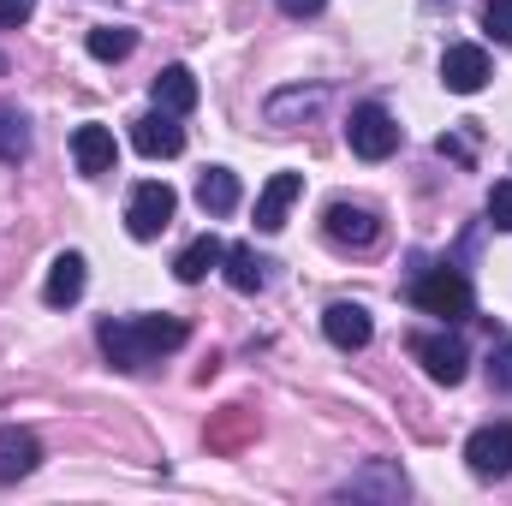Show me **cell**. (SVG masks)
Segmentation results:
<instances>
[{
    "label": "cell",
    "instance_id": "cell-12",
    "mask_svg": "<svg viewBox=\"0 0 512 506\" xmlns=\"http://www.w3.org/2000/svg\"><path fill=\"white\" fill-rule=\"evenodd\" d=\"M72 155H78V173L102 179V173H114L120 143H114V131H108V126H78V131H72Z\"/></svg>",
    "mask_w": 512,
    "mask_h": 506
},
{
    "label": "cell",
    "instance_id": "cell-8",
    "mask_svg": "<svg viewBox=\"0 0 512 506\" xmlns=\"http://www.w3.org/2000/svg\"><path fill=\"white\" fill-rule=\"evenodd\" d=\"M489 78H495V66H489V54H483L477 42H459V48L441 54V84H447L453 96H477Z\"/></svg>",
    "mask_w": 512,
    "mask_h": 506
},
{
    "label": "cell",
    "instance_id": "cell-13",
    "mask_svg": "<svg viewBox=\"0 0 512 506\" xmlns=\"http://www.w3.org/2000/svg\"><path fill=\"white\" fill-rule=\"evenodd\" d=\"M149 96H155L161 114H191V108H197V78H191L185 66H161L155 84H149Z\"/></svg>",
    "mask_w": 512,
    "mask_h": 506
},
{
    "label": "cell",
    "instance_id": "cell-24",
    "mask_svg": "<svg viewBox=\"0 0 512 506\" xmlns=\"http://www.w3.org/2000/svg\"><path fill=\"white\" fill-rule=\"evenodd\" d=\"M489 381H495L501 393H512V340H501V346L489 352Z\"/></svg>",
    "mask_w": 512,
    "mask_h": 506
},
{
    "label": "cell",
    "instance_id": "cell-26",
    "mask_svg": "<svg viewBox=\"0 0 512 506\" xmlns=\"http://www.w3.org/2000/svg\"><path fill=\"white\" fill-rule=\"evenodd\" d=\"M322 6H328V0H280V12H286V18H316Z\"/></svg>",
    "mask_w": 512,
    "mask_h": 506
},
{
    "label": "cell",
    "instance_id": "cell-5",
    "mask_svg": "<svg viewBox=\"0 0 512 506\" xmlns=\"http://www.w3.org/2000/svg\"><path fill=\"white\" fill-rule=\"evenodd\" d=\"M411 352H417V364L429 370V381H441V387H459L465 370H471V352H465L459 334H423Z\"/></svg>",
    "mask_w": 512,
    "mask_h": 506
},
{
    "label": "cell",
    "instance_id": "cell-7",
    "mask_svg": "<svg viewBox=\"0 0 512 506\" xmlns=\"http://www.w3.org/2000/svg\"><path fill=\"white\" fill-rule=\"evenodd\" d=\"M465 465H471V477H507L512 471V423H483L465 441Z\"/></svg>",
    "mask_w": 512,
    "mask_h": 506
},
{
    "label": "cell",
    "instance_id": "cell-22",
    "mask_svg": "<svg viewBox=\"0 0 512 506\" xmlns=\"http://www.w3.org/2000/svg\"><path fill=\"white\" fill-rule=\"evenodd\" d=\"M489 221H495L501 233H512V179H495V185H489Z\"/></svg>",
    "mask_w": 512,
    "mask_h": 506
},
{
    "label": "cell",
    "instance_id": "cell-3",
    "mask_svg": "<svg viewBox=\"0 0 512 506\" xmlns=\"http://www.w3.org/2000/svg\"><path fill=\"white\" fill-rule=\"evenodd\" d=\"M346 143H352V155H364V161H387V155L399 149V120L387 114L382 102H358L352 120H346Z\"/></svg>",
    "mask_w": 512,
    "mask_h": 506
},
{
    "label": "cell",
    "instance_id": "cell-14",
    "mask_svg": "<svg viewBox=\"0 0 512 506\" xmlns=\"http://www.w3.org/2000/svg\"><path fill=\"white\" fill-rule=\"evenodd\" d=\"M42 465V447H36V435H24V429H0V483H18V477H30Z\"/></svg>",
    "mask_w": 512,
    "mask_h": 506
},
{
    "label": "cell",
    "instance_id": "cell-15",
    "mask_svg": "<svg viewBox=\"0 0 512 506\" xmlns=\"http://www.w3.org/2000/svg\"><path fill=\"white\" fill-rule=\"evenodd\" d=\"M42 298H48L54 310L78 304V298H84V256H78V251L54 256V268H48V286H42Z\"/></svg>",
    "mask_w": 512,
    "mask_h": 506
},
{
    "label": "cell",
    "instance_id": "cell-4",
    "mask_svg": "<svg viewBox=\"0 0 512 506\" xmlns=\"http://www.w3.org/2000/svg\"><path fill=\"white\" fill-rule=\"evenodd\" d=\"M173 209H179L173 185H161V179H143V185L131 191V203H126L131 239H161V233L173 227Z\"/></svg>",
    "mask_w": 512,
    "mask_h": 506
},
{
    "label": "cell",
    "instance_id": "cell-19",
    "mask_svg": "<svg viewBox=\"0 0 512 506\" xmlns=\"http://www.w3.org/2000/svg\"><path fill=\"white\" fill-rule=\"evenodd\" d=\"M131 48H137V36H131L126 24H96L90 30V54L96 60H126Z\"/></svg>",
    "mask_w": 512,
    "mask_h": 506
},
{
    "label": "cell",
    "instance_id": "cell-23",
    "mask_svg": "<svg viewBox=\"0 0 512 506\" xmlns=\"http://www.w3.org/2000/svg\"><path fill=\"white\" fill-rule=\"evenodd\" d=\"M316 102H322V90H286V96H274V102H268V114H274V120H286L292 108H304V114H310Z\"/></svg>",
    "mask_w": 512,
    "mask_h": 506
},
{
    "label": "cell",
    "instance_id": "cell-17",
    "mask_svg": "<svg viewBox=\"0 0 512 506\" xmlns=\"http://www.w3.org/2000/svg\"><path fill=\"white\" fill-rule=\"evenodd\" d=\"M197 203H203V215H233V209H239V173L209 167V173L197 179Z\"/></svg>",
    "mask_w": 512,
    "mask_h": 506
},
{
    "label": "cell",
    "instance_id": "cell-1",
    "mask_svg": "<svg viewBox=\"0 0 512 506\" xmlns=\"http://www.w3.org/2000/svg\"><path fill=\"white\" fill-rule=\"evenodd\" d=\"M96 340H102V352H108V364L114 370H143V364H155L161 352H179L185 346V322H173V316H137V322H102L96 328Z\"/></svg>",
    "mask_w": 512,
    "mask_h": 506
},
{
    "label": "cell",
    "instance_id": "cell-11",
    "mask_svg": "<svg viewBox=\"0 0 512 506\" xmlns=\"http://www.w3.org/2000/svg\"><path fill=\"white\" fill-rule=\"evenodd\" d=\"M131 143H137V155H149V161H167V155H179L185 149V131H179V114H143L137 126H131Z\"/></svg>",
    "mask_w": 512,
    "mask_h": 506
},
{
    "label": "cell",
    "instance_id": "cell-16",
    "mask_svg": "<svg viewBox=\"0 0 512 506\" xmlns=\"http://www.w3.org/2000/svg\"><path fill=\"white\" fill-rule=\"evenodd\" d=\"M221 262H227V245H221L215 233H203V239H191V245L179 251V262H173V274H179L185 286H197V280H203L209 268H221Z\"/></svg>",
    "mask_w": 512,
    "mask_h": 506
},
{
    "label": "cell",
    "instance_id": "cell-6",
    "mask_svg": "<svg viewBox=\"0 0 512 506\" xmlns=\"http://www.w3.org/2000/svg\"><path fill=\"white\" fill-rule=\"evenodd\" d=\"M322 233H328L334 245H346V251H370V245L382 239V221H376V209H358V203H328Z\"/></svg>",
    "mask_w": 512,
    "mask_h": 506
},
{
    "label": "cell",
    "instance_id": "cell-21",
    "mask_svg": "<svg viewBox=\"0 0 512 506\" xmlns=\"http://www.w3.org/2000/svg\"><path fill=\"white\" fill-rule=\"evenodd\" d=\"M483 30H489L501 48H512V0H483Z\"/></svg>",
    "mask_w": 512,
    "mask_h": 506
},
{
    "label": "cell",
    "instance_id": "cell-10",
    "mask_svg": "<svg viewBox=\"0 0 512 506\" xmlns=\"http://www.w3.org/2000/svg\"><path fill=\"white\" fill-rule=\"evenodd\" d=\"M322 334H328L340 352H364L370 334H376V322H370L364 304H328V310H322Z\"/></svg>",
    "mask_w": 512,
    "mask_h": 506
},
{
    "label": "cell",
    "instance_id": "cell-9",
    "mask_svg": "<svg viewBox=\"0 0 512 506\" xmlns=\"http://www.w3.org/2000/svg\"><path fill=\"white\" fill-rule=\"evenodd\" d=\"M304 197V173H274L256 197V233H280L286 227V209Z\"/></svg>",
    "mask_w": 512,
    "mask_h": 506
},
{
    "label": "cell",
    "instance_id": "cell-25",
    "mask_svg": "<svg viewBox=\"0 0 512 506\" xmlns=\"http://www.w3.org/2000/svg\"><path fill=\"white\" fill-rule=\"evenodd\" d=\"M30 12H36V0H0V30H18V24H30Z\"/></svg>",
    "mask_w": 512,
    "mask_h": 506
},
{
    "label": "cell",
    "instance_id": "cell-18",
    "mask_svg": "<svg viewBox=\"0 0 512 506\" xmlns=\"http://www.w3.org/2000/svg\"><path fill=\"white\" fill-rule=\"evenodd\" d=\"M227 286H233V292H262V286H268V262H262L251 245H233V251H227Z\"/></svg>",
    "mask_w": 512,
    "mask_h": 506
},
{
    "label": "cell",
    "instance_id": "cell-20",
    "mask_svg": "<svg viewBox=\"0 0 512 506\" xmlns=\"http://www.w3.org/2000/svg\"><path fill=\"white\" fill-rule=\"evenodd\" d=\"M30 155V131L12 108H0V161H24Z\"/></svg>",
    "mask_w": 512,
    "mask_h": 506
},
{
    "label": "cell",
    "instance_id": "cell-2",
    "mask_svg": "<svg viewBox=\"0 0 512 506\" xmlns=\"http://www.w3.org/2000/svg\"><path fill=\"white\" fill-rule=\"evenodd\" d=\"M411 304L423 310V316H441V322H465L471 316V280L459 274V268H423L417 280H411Z\"/></svg>",
    "mask_w": 512,
    "mask_h": 506
}]
</instances>
